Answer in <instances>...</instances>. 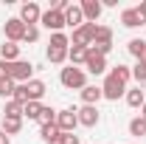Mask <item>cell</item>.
Returning a JSON list of instances; mask_svg holds the SVG:
<instances>
[{
    "mask_svg": "<svg viewBox=\"0 0 146 144\" xmlns=\"http://www.w3.org/2000/svg\"><path fill=\"white\" fill-rule=\"evenodd\" d=\"M0 59L17 62V59H20V45H17V42H3V45H0Z\"/></svg>",
    "mask_w": 146,
    "mask_h": 144,
    "instance_id": "16",
    "label": "cell"
},
{
    "mask_svg": "<svg viewBox=\"0 0 146 144\" xmlns=\"http://www.w3.org/2000/svg\"><path fill=\"white\" fill-rule=\"evenodd\" d=\"M121 23L127 26V28H138V26H143V20L138 14V9H124L121 11Z\"/></svg>",
    "mask_w": 146,
    "mask_h": 144,
    "instance_id": "17",
    "label": "cell"
},
{
    "mask_svg": "<svg viewBox=\"0 0 146 144\" xmlns=\"http://www.w3.org/2000/svg\"><path fill=\"white\" fill-rule=\"evenodd\" d=\"M20 130H23V119H9V116H3V133H6V136H17Z\"/></svg>",
    "mask_w": 146,
    "mask_h": 144,
    "instance_id": "21",
    "label": "cell"
},
{
    "mask_svg": "<svg viewBox=\"0 0 146 144\" xmlns=\"http://www.w3.org/2000/svg\"><path fill=\"white\" fill-rule=\"evenodd\" d=\"M93 45H112V28H110V26H98Z\"/></svg>",
    "mask_w": 146,
    "mask_h": 144,
    "instance_id": "20",
    "label": "cell"
},
{
    "mask_svg": "<svg viewBox=\"0 0 146 144\" xmlns=\"http://www.w3.org/2000/svg\"><path fill=\"white\" fill-rule=\"evenodd\" d=\"M45 57H48V62H54V65H62V62L68 59V48H51V45H48Z\"/></svg>",
    "mask_w": 146,
    "mask_h": 144,
    "instance_id": "23",
    "label": "cell"
},
{
    "mask_svg": "<svg viewBox=\"0 0 146 144\" xmlns=\"http://www.w3.org/2000/svg\"><path fill=\"white\" fill-rule=\"evenodd\" d=\"M39 122H42V124H54V122H56V110H54V108H42Z\"/></svg>",
    "mask_w": 146,
    "mask_h": 144,
    "instance_id": "31",
    "label": "cell"
},
{
    "mask_svg": "<svg viewBox=\"0 0 146 144\" xmlns=\"http://www.w3.org/2000/svg\"><path fill=\"white\" fill-rule=\"evenodd\" d=\"M96 31H98V23H84L82 28L73 31V40L70 45H82V48H90L93 40H96Z\"/></svg>",
    "mask_w": 146,
    "mask_h": 144,
    "instance_id": "3",
    "label": "cell"
},
{
    "mask_svg": "<svg viewBox=\"0 0 146 144\" xmlns=\"http://www.w3.org/2000/svg\"><path fill=\"white\" fill-rule=\"evenodd\" d=\"M141 119H146V102H143V108H141Z\"/></svg>",
    "mask_w": 146,
    "mask_h": 144,
    "instance_id": "37",
    "label": "cell"
},
{
    "mask_svg": "<svg viewBox=\"0 0 146 144\" xmlns=\"http://www.w3.org/2000/svg\"><path fill=\"white\" fill-rule=\"evenodd\" d=\"M48 45H51V48H68L70 40H68L65 31H59V34H51V42H48Z\"/></svg>",
    "mask_w": 146,
    "mask_h": 144,
    "instance_id": "28",
    "label": "cell"
},
{
    "mask_svg": "<svg viewBox=\"0 0 146 144\" xmlns=\"http://www.w3.org/2000/svg\"><path fill=\"white\" fill-rule=\"evenodd\" d=\"M129 136H138V139H143V136H146V119L135 116V119L129 122Z\"/></svg>",
    "mask_w": 146,
    "mask_h": 144,
    "instance_id": "25",
    "label": "cell"
},
{
    "mask_svg": "<svg viewBox=\"0 0 146 144\" xmlns=\"http://www.w3.org/2000/svg\"><path fill=\"white\" fill-rule=\"evenodd\" d=\"M56 127L62 130V133H76V127H79V113L73 108H65L56 113Z\"/></svg>",
    "mask_w": 146,
    "mask_h": 144,
    "instance_id": "6",
    "label": "cell"
},
{
    "mask_svg": "<svg viewBox=\"0 0 146 144\" xmlns=\"http://www.w3.org/2000/svg\"><path fill=\"white\" fill-rule=\"evenodd\" d=\"M0 79H11V62L0 59Z\"/></svg>",
    "mask_w": 146,
    "mask_h": 144,
    "instance_id": "33",
    "label": "cell"
},
{
    "mask_svg": "<svg viewBox=\"0 0 146 144\" xmlns=\"http://www.w3.org/2000/svg\"><path fill=\"white\" fill-rule=\"evenodd\" d=\"M101 93H104V99H110V102H118L121 96H127V85L107 73V79H104V85H101Z\"/></svg>",
    "mask_w": 146,
    "mask_h": 144,
    "instance_id": "5",
    "label": "cell"
},
{
    "mask_svg": "<svg viewBox=\"0 0 146 144\" xmlns=\"http://www.w3.org/2000/svg\"><path fill=\"white\" fill-rule=\"evenodd\" d=\"M42 108H45L42 102H28V105L23 108V119H36V122H39V116H42Z\"/></svg>",
    "mask_w": 146,
    "mask_h": 144,
    "instance_id": "22",
    "label": "cell"
},
{
    "mask_svg": "<svg viewBox=\"0 0 146 144\" xmlns=\"http://www.w3.org/2000/svg\"><path fill=\"white\" fill-rule=\"evenodd\" d=\"M3 116H9V119H23V105L14 102V99H9L6 108H3Z\"/></svg>",
    "mask_w": 146,
    "mask_h": 144,
    "instance_id": "26",
    "label": "cell"
},
{
    "mask_svg": "<svg viewBox=\"0 0 146 144\" xmlns=\"http://www.w3.org/2000/svg\"><path fill=\"white\" fill-rule=\"evenodd\" d=\"M79 6H82V14H84V23H96V20L101 17V11H104V6H101L98 0H82Z\"/></svg>",
    "mask_w": 146,
    "mask_h": 144,
    "instance_id": "10",
    "label": "cell"
},
{
    "mask_svg": "<svg viewBox=\"0 0 146 144\" xmlns=\"http://www.w3.org/2000/svg\"><path fill=\"white\" fill-rule=\"evenodd\" d=\"M9 139H11V136H6V133L0 130V144H9Z\"/></svg>",
    "mask_w": 146,
    "mask_h": 144,
    "instance_id": "36",
    "label": "cell"
},
{
    "mask_svg": "<svg viewBox=\"0 0 146 144\" xmlns=\"http://www.w3.org/2000/svg\"><path fill=\"white\" fill-rule=\"evenodd\" d=\"M20 20H23L25 26H36V23L42 20V9H39L36 3H23V6H20Z\"/></svg>",
    "mask_w": 146,
    "mask_h": 144,
    "instance_id": "8",
    "label": "cell"
},
{
    "mask_svg": "<svg viewBox=\"0 0 146 144\" xmlns=\"http://www.w3.org/2000/svg\"><path fill=\"white\" fill-rule=\"evenodd\" d=\"M39 40V28L36 26H25V37H23V42H36Z\"/></svg>",
    "mask_w": 146,
    "mask_h": 144,
    "instance_id": "32",
    "label": "cell"
},
{
    "mask_svg": "<svg viewBox=\"0 0 146 144\" xmlns=\"http://www.w3.org/2000/svg\"><path fill=\"white\" fill-rule=\"evenodd\" d=\"M65 23L70 26L73 31H76V28H82V26H84V14H82V6H68V9H65Z\"/></svg>",
    "mask_w": 146,
    "mask_h": 144,
    "instance_id": "12",
    "label": "cell"
},
{
    "mask_svg": "<svg viewBox=\"0 0 146 144\" xmlns=\"http://www.w3.org/2000/svg\"><path fill=\"white\" fill-rule=\"evenodd\" d=\"M110 76H115L118 82H124V85H127L129 79H132V68H127V65H115V68L110 71Z\"/></svg>",
    "mask_w": 146,
    "mask_h": 144,
    "instance_id": "27",
    "label": "cell"
},
{
    "mask_svg": "<svg viewBox=\"0 0 146 144\" xmlns=\"http://www.w3.org/2000/svg\"><path fill=\"white\" fill-rule=\"evenodd\" d=\"M79 113V124H84V127H96L98 124V108H93V105H84L82 110H76Z\"/></svg>",
    "mask_w": 146,
    "mask_h": 144,
    "instance_id": "11",
    "label": "cell"
},
{
    "mask_svg": "<svg viewBox=\"0 0 146 144\" xmlns=\"http://www.w3.org/2000/svg\"><path fill=\"white\" fill-rule=\"evenodd\" d=\"M45 82L42 79H31V82H25V93H28V102H39L42 96H45Z\"/></svg>",
    "mask_w": 146,
    "mask_h": 144,
    "instance_id": "15",
    "label": "cell"
},
{
    "mask_svg": "<svg viewBox=\"0 0 146 144\" xmlns=\"http://www.w3.org/2000/svg\"><path fill=\"white\" fill-rule=\"evenodd\" d=\"M62 144H79V136L76 133H65L62 136Z\"/></svg>",
    "mask_w": 146,
    "mask_h": 144,
    "instance_id": "34",
    "label": "cell"
},
{
    "mask_svg": "<svg viewBox=\"0 0 146 144\" xmlns=\"http://www.w3.org/2000/svg\"><path fill=\"white\" fill-rule=\"evenodd\" d=\"M14 88H17V85H14L11 79H0V96H3V99H11V96H14Z\"/></svg>",
    "mask_w": 146,
    "mask_h": 144,
    "instance_id": "30",
    "label": "cell"
},
{
    "mask_svg": "<svg viewBox=\"0 0 146 144\" xmlns=\"http://www.w3.org/2000/svg\"><path fill=\"white\" fill-rule=\"evenodd\" d=\"M132 76H135V82H138V85H146V62H135Z\"/></svg>",
    "mask_w": 146,
    "mask_h": 144,
    "instance_id": "29",
    "label": "cell"
},
{
    "mask_svg": "<svg viewBox=\"0 0 146 144\" xmlns=\"http://www.w3.org/2000/svg\"><path fill=\"white\" fill-rule=\"evenodd\" d=\"M39 136H42V141H48V144H62V136H65V133H62V130L56 127V122H54V124H42L39 127Z\"/></svg>",
    "mask_w": 146,
    "mask_h": 144,
    "instance_id": "13",
    "label": "cell"
},
{
    "mask_svg": "<svg viewBox=\"0 0 146 144\" xmlns=\"http://www.w3.org/2000/svg\"><path fill=\"white\" fill-rule=\"evenodd\" d=\"M138 14H141V20L146 23V0H141V6H138Z\"/></svg>",
    "mask_w": 146,
    "mask_h": 144,
    "instance_id": "35",
    "label": "cell"
},
{
    "mask_svg": "<svg viewBox=\"0 0 146 144\" xmlns=\"http://www.w3.org/2000/svg\"><path fill=\"white\" fill-rule=\"evenodd\" d=\"M39 23H42L51 34H59V31L68 26V23H65V11H62V9H56V6H51L48 11H42V20H39Z\"/></svg>",
    "mask_w": 146,
    "mask_h": 144,
    "instance_id": "2",
    "label": "cell"
},
{
    "mask_svg": "<svg viewBox=\"0 0 146 144\" xmlns=\"http://www.w3.org/2000/svg\"><path fill=\"white\" fill-rule=\"evenodd\" d=\"M87 51H90V48L70 45V48H68V62H70V65H84V59H87Z\"/></svg>",
    "mask_w": 146,
    "mask_h": 144,
    "instance_id": "18",
    "label": "cell"
},
{
    "mask_svg": "<svg viewBox=\"0 0 146 144\" xmlns=\"http://www.w3.org/2000/svg\"><path fill=\"white\" fill-rule=\"evenodd\" d=\"M143 102H146V96H143V88L141 85L127 90V105L129 108H143Z\"/></svg>",
    "mask_w": 146,
    "mask_h": 144,
    "instance_id": "19",
    "label": "cell"
},
{
    "mask_svg": "<svg viewBox=\"0 0 146 144\" xmlns=\"http://www.w3.org/2000/svg\"><path fill=\"white\" fill-rule=\"evenodd\" d=\"M31 79H34V65H31V62H25V59L11 62V82H14V85H25V82H31Z\"/></svg>",
    "mask_w": 146,
    "mask_h": 144,
    "instance_id": "4",
    "label": "cell"
},
{
    "mask_svg": "<svg viewBox=\"0 0 146 144\" xmlns=\"http://www.w3.org/2000/svg\"><path fill=\"white\" fill-rule=\"evenodd\" d=\"M79 93H82V102H84V105H93V108H96V105L104 99L101 88H96V85H84V88L79 90Z\"/></svg>",
    "mask_w": 146,
    "mask_h": 144,
    "instance_id": "14",
    "label": "cell"
},
{
    "mask_svg": "<svg viewBox=\"0 0 146 144\" xmlns=\"http://www.w3.org/2000/svg\"><path fill=\"white\" fill-rule=\"evenodd\" d=\"M127 51L135 57V59H141L143 51H146V40H138V37H135V40H129V42H127Z\"/></svg>",
    "mask_w": 146,
    "mask_h": 144,
    "instance_id": "24",
    "label": "cell"
},
{
    "mask_svg": "<svg viewBox=\"0 0 146 144\" xmlns=\"http://www.w3.org/2000/svg\"><path fill=\"white\" fill-rule=\"evenodd\" d=\"M59 82H62L68 90H82L84 85H87V73H84V68H76V65H70V68H62V73H59Z\"/></svg>",
    "mask_w": 146,
    "mask_h": 144,
    "instance_id": "1",
    "label": "cell"
},
{
    "mask_svg": "<svg viewBox=\"0 0 146 144\" xmlns=\"http://www.w3.org/2000/svg\"><path fill=\"white\" fill-rule=\"evenodd\" d=\"M84 71L93 73V76H98V73L107 71V57H98L93 54V51H87V59H84Z\"/></svg>",
    "mask_w": 146,
    "mask_h": 144,
    "instance_id": "9",
    "label": "cell"
},
{
    "mask_svg": "<svg viewBox=\"0 0 146 144\" xmlns=\"http://www.w3.org/2000/svg\"><path fill=\"white\" fill-rule=\"evenodd\" d=\"M3 34H6V42H23V37H25V23H23L20 17L6 20Z\"/></svg>",
    "mask_w": 146,
    "mask_h": 144,
    "instance_id": "7",
    "label": "cell"
}]
</instances>
